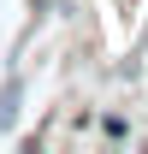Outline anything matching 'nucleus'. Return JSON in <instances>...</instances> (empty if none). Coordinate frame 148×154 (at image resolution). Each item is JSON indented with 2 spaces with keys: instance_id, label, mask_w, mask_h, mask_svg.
Masks as SVG:
<instances>
[{
  "instance_id": "f257e3e1",
  "label": "nucleus",
  "mask_w": 148,
  "mask_h": 154,
  "mask_svg": "<svg viewBox=\"0 0 148 154\" xmlns=\"http://www.w3.org/2000/svg\"><path fill=\"white\" fill-rule=\"evenodd\" d=\"M18 101H24V83H18V77H6V83H0V131H12Z\"/></svg>"
}]
</instances>
